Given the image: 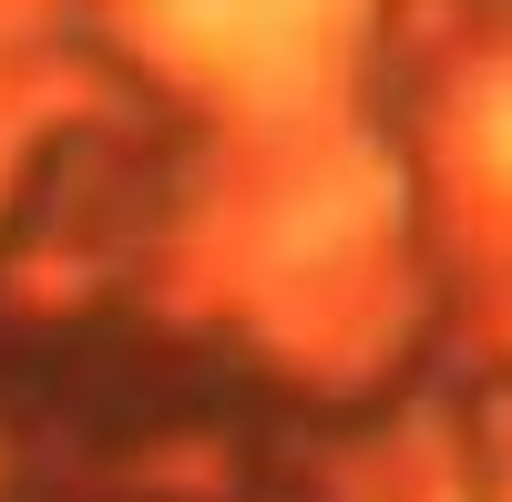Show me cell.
<instances>
[{
    "label": "cell",
    "mask_w": 512,
    "mask_h": 502,
    "mask_svg": "<svg viewBox=\"0 0 512 502\" xmlns=\"http://www.w3.org/2000/svg\"><path fill=\"white\" fill-rule=\"evenodd\" d=\"M175 11L185 41H205L216 62L236 72H277L308 52V31H318V0H164Z\"/></svg>",
    "instance_id": "1"
},
{
    "label": "cell",
    "mask_w": 512,
    "mask_h": 502,
    "mask_svg": "<svg viewBox=\"0 0 512 502\" xmlns=\"http://www.w3.org/2000/svg\"><path fill=\"white\" fill-rule=\"evenodd\" d=\"M482 134H492V154H502V175H512V82L492 93V113H482Z\"/></svg>",
    "instance_id": "2"
}]
</instances>
